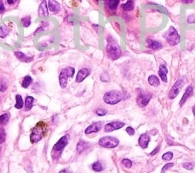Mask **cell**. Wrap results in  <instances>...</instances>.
Segmentation results:
<instances>
[{"instance_id": "obj_30", "label": "cell", "mask_w": 195, "mask_h": 173, "mask_svg": "<svg viewBox=\"0 0 195 173\" xmlns=\"http://www.w3.org/2000/svg\"><path fill=\"white\" fill-rule=\"evenodd\" d=\"M21 23L23 24L24 28H28L30 24V16H26L21 19Z\"/></svg>"}, {"instance_id": "obj_37", "label": "cell", "mask_w": 195, "mask_h": 173, "mask_svg": "<svg viewBox=\"0 0 195 173\" xmlns=\"http://www.w3.org/2000/svg\"><path fill=\"white\" fill-rule=\"evenodd\" d=\"M183 167L185 169H187V170H192L194 169V165L191 162H186L183 165Z\"/></svg>"}, {"instance_id": "obj_42", "label": "cell", "mask_w": 195, "mask_h": 173, "mask_svg": "<svg viewBox=\"0 0 195 173\" xmlns=\"http://www.w3.org/2000/svg\"><path fill=\"white\" fill-rule=\"evenodd\" d=\"M16 2V1H14V0H13V1H10V0H8V1H7V2H8V3H9V4H13L14 2Z\"/></svg>"}, {"instance_id": "obj_32", "label": "cell", "mask_w": 195, "mask_h": 173, "mask_svg": "<svg viewBox=\"0 0 195 173\" xmlns=\"http://www.w3.org/2000/svg\"><path fill=\"white\" fill-rule=\"evenodd\" d=\"M9 120V115L6 113L2 114V115H0V124L3 125L6 124Z\"/></svg>"}, {"instance_id": "obj_19", "label": "cell", "mask_w": 195, "mask_h": 173, "mask_svg": "<svg viewBox=\"0 0 195 173\" xmlns=\"http://www.w3.org/2000/svg\"><path fill=\"white\" fill-rule=\"evenodd\" d=\"M48 8H49V10L52 13H56L60 10V6L59 2L54 0L48 1Z\"/></svg>"}, {"instance_id": "obj_39", "label": "cell", "mask_w": 195, "mask_h": 173, "mask_svg": "<svg viewBox=\"0 0 195 173\" xmlns=\"http://www.w3.org/2000/svg\"><path fill=\"white\" fill-rule=\"evenodd\" d=\"M5 11V6L2 2H0V13H2Z\"/></svg>"}, {"instance_id": "obj_22", "label": "cell", "mask_w": 195, "mask_h": 173, "mask_svg": "<svg viewBox=\"0 0 195 173\" xmlns=\"http://www.w3.org/2000/svg\"><path fill=\"white\" fill-rule=\"evenodd\" d=\"M148 83L150 85L152 86V87H158L160 85V81H159V79L157 76L155 75H151V76L148 77Z\"/></svg>"}, {"instance_id": "obj_43", "label": "cell", "mask_w": 195, "mask_h": 173, "mask_svg": "<svg viewBox=\"0 0 195 173\" xmlns=\"http://www.w3.org/2000/svg\"><path fill=\"white\" fill-rule=\"evenodd\" d=\"M192 111H193V113L195 116V105L193 106V108H192Z\"/></svg>"}, {"instance_id": "obj_8", "label": "cell", "mask_w": 195, "mask_h": 173, "mask_svg": "<svg viewBox=\"0 0 195 173\" xmlns=\"http://www.w3.org/2000/svg\"><path fill=\"white\" fill-rule=\"evenodd\" d=\"M69 141V135H65V136H63L62 137H61V138L59 140V141H58L57 143H55V145H54V147H53L52 153L57 152L59 153V155H60V153L62 152V150L64 149L65 147L68 144Z\"/></svg>"}, {"instance_id": "obj_18", "label": "cell", "mask_w": 195, "mask_h": 173, "mask_svg": "<svg viewBox=\"0 0 195 173\" xmlns=\"http://www.w3.org/2000/svg\"><path fill=\"white\" fill-rule=\"evenodd\" d=\"M105 4L111 11H115L119 4V0H107L105 1Z\"/></svg>"}, {"instance_id": "obj_36", "label": "cell", "mask_w": 195, "mask_h": 173, "mask_svg": "<svg viewBox=\"0 0 195 173\" xmlns=\"http://www.w3.org/2000/svg\"><path fill=\"white\" fill-rule=\"evenodd\" d=\"M173 165H174V164H173V163H168V164L165 165H164V167H163V168H162V171H161V172H162V173H165V172L167 171L168 169H171V168H172V167L173 166Z\"/></svg>"}, {"instance_id": "obj_10", "label": "cell", "mask_w": 195, "mask_h": 173, "mask_svg": "<svg viewBox=\"0 0 195 173\" xmlns=\"http://www.w3.org/2000/svg\"><path fill=\"white\" fill-rule=\"evenodd\" d=\"M124 126H125L124 122L115 121V122H111L107 123L104 127V129H105V132H106V133H110V132H113L114 130L121 129Z\"/></svg>"}, {"instance_id": "obj_6", "label": "cell", "mask_w": 195, "mask_h": 173, "mask_svg": "<svg viewBox=\"0 0 195 173\" xmlns=\"http://www.w3.org/2000/svg\"><path fill=\"white\" fill-rule=\"evenodd\" d=\"M184 85V81L183 79H178L176 83L173 84L172 88L170 89L169 92L168 94V97L169 99H174L175 97H177L179 95L180 90L183 88V86Z\"/></svg>"}, {"instance_id": "obj_38", "label": "cell", "mask_w": 195, "mask_h": 173, "mask_svg": "<svg viewBox=\"0 0 195 173\" xmlns=\"http://www.w3.org/2000/svg\"><path fill=\"white\" fill-rule=\"evenodd\" d=\"M126 133L130 135V136H133L134 135V133H135V131H134V129L132 128L131 126H128L127 128L126 129Z\"/></svg>"}, {"instance_id": "obj_41", "label": "cell", "mask_w": 195, "mask_h": 173, "mask_svg": "<svg viewBox=\"0 0 195 173\" xmlns=\"http://www.w3.org/2000/svg\"><path fill=\"white\" fill-rule=\"evenodd\" d=\"M59 173H71V171L69 169H64L62 171H60Z\"/></svg>"}, {"instance_id": "obj_44", "label": "cell", "mask_w": 195, "mask_h": 173, "mask_svg": "<svg viewBox=\"0 0 195 173\" xmlns=\"http://www.w3.org/2000/svg\"><path fill=\"white\" fill-rule=\"evenodd\" d=\"M193 1H191V0H190V1H183V2H184V3H191Z\"/></svg>"}, {"instance_id": "obj_31", "label": "cell", "mask_w": 195, "mask_h": 173, "mask_svg": "<svg viewBox=\"0 0 195 173\" xmlns=\"http://www.w3.org/2000/svg\"><path fill=\"white\" fill-rule=\"evenodd\" d=\"M6 134L4 129L0 126V144L4 143L6 141Z\"/></svg>"}, {"instance_id": "obj_40", "label": "cell", "mask_w": 195, "mask_h": 173, "mask_svg": "<svg viewBox=\"0 0 195 173\" xmlns=\"http://www.w3.org/2000/svg\"><path fill=\"white\" fill-rule=\"evenodd\" d=\"M158 150H159V146H158V147H157V148H156L155 149V150H153V151H152L151 154H150V155H155L156 153L158 152Z\"/></svg>"}, {"instance_id": "obj_2", "label": "cell", "mask_w": 195, "mask_h": 173, "mask_svg": "<svg viewBox=\"0 0 195 173\" xmlns=\"http://www.w3.org/2000/svg\"><path fill=\"white\" fill-rule=\"evenodd\" d=\"M124 99H126L125 95L118 90L108 91L103 96V101L105 102V103L111 105H114Z\"/></svg>"}, {"instance_id": "obj_28", "label": "cell", "mask_w": 195, "mask_h": 173, "mask_svg": "<svg viewBox=\"0 0 195 173\" xmlns=\"http://www.w3.org/2000/svg\"><path fill=\"white\" fill-rule=\"evenodd\" d=\"M7 88H8V83H7L6 80L5 79H0V91L4 92L5 90H6Z\"/></svg>"}, {"instance_id": "obj_12", "label": "cell", "mask_w": 195, "mask_h": 173, "mask_svg": "<svg viewBox=\"0 0 195 173\" xmlns=\"http://www.w3.org/2000/svg\"><path fill=\"white\" fill-rule=\"evenodd\" d=\"M102 127V122H96L90 125L87 129H85V134H91L92 133H97L100 131Z\"/></svg>"}, {"instance_id": "obj_16", "label": "cell", "mask_w": 195, "mask_h": 173, "mask_svg": "<svg viewBox=\"0 0 195 173\" xmlns=\"http://www.w3.org/2000/svg\"><path fill=\"white\" fill-rule=\"evenodd\" d=\"M147 45L148 48H150L152 50H159L162 48V44H161L160 42H157V41H154L152 39H147Z\"/></svg>"}, {"instance_id": "obj_17", "label": "cell", "mask_w": 195, "mask_h": 173, "mask_svg": "<svg viewBox=\"0 0 195 173\" xmlns=\"http://www.w3.org/2000/svg\"><path fill=\"white\" fill-rule=\"evenodd\" d=\"M90 144L89 143H87L86 141H80L79 143H77V151L79 154H81L83 153L84 150H87L88 148H90Z\"/></svg>"}, {"instance_id": "obj_26", "label": "cell", "mask_w": 195, "mask_h": 173, "mask_svg": "<svg viewBox=\"0 0 195 173\" xmlns=\"http://www.w3.org/2000/svg\"><path fill=\"white\" fill-rule=\"evenodd\" d=\"M32 78L30 76H26L22 81V87L23 88H28L30 83H32Z\"/></svg>"}, {"instance_id": "obj_15", "label": "cell", "mask_w": 195, "mask_h": 173, "mask_svg": "<svg viewBox=\"0 0 195 173\" xmlns=\"http://www.w3.org/2000/svg\"><path fill=\"white\" fill-rule=\"evenodd\" d=\"M192 93H193V88L191 86H189V87H187L186 90H185V92H184V95H183V97H182L181 100L179 102V105L180 106L184 105V103L186 102V100L188 99L190 96L192 95Z\"/></svg>"}, {"instance_id": "obj_7", "label": "cell", "mask_w": 195, "mask_h": 173, "mask_svg": "<svg viewBox=\"0 0 195 173\" xmlns=\"http://www.w3.org/2000/svg\"><path fill=\"white\" fill-rule=\"evenodd\" d=\"M44 131L45 128L42 125H38L32 130V133L30 134V141L32 143H37L39 141H41L44 136Z\"/></svg>"}, {"instance_id": "obj_33", "label": "cell", "mask_w": 195, "mask_h": 173, "mask_svg": "<svg viewBox=\"0 0 195 173\" xmlns=\"http://www.w3.org/2000/svg\"><path fill=\"white\" fill-rule=\"evenodd\" d=\"M122 165L126 167V168H127V169H130L132 166V162L130 159L124 158V159L122 160Z\"/></svg>"}, {"instance_id": "obj_4", "label": "cell", "mask_w": 195, "mask_h": 173, "mask_svg": "<svg viewBox=\"0 0 195 173\" xmlns=\"http://www.w3.org/2000/svg\"><path fill=\"white\" fill-rule=\"evenodd\" d=\"M75 69L74 67H67L62 69L60 74V83L61 88H65L68 83V78L72 77L74 75Z\"/></svg>"}, {"instance_id": "obj_21", "label": "cell", "mask_w": 195, "mask_h": 173, "mask_svg": "<svg viewBox=\"0 0 195 173\" xmlns=\"http://www.w3.org/2000/svg\"><path fill=\"white\" fill-rule=\"evenodd\" d=\"M39 16H48V11L47 9V5H46V1H43L41 2L38 9Z\"/></svg>"}, {"instance_id": "obj_24", "label": "cell", "mask_w": 195, "mask_h": 173, "mask_svg": "<svg viewBox=\"0 0 195 173\" xmlns=\"http://www.w3.org/2000/svg\"><path fill=\"white\" fill-rule=\"evenodd\" d=\"M122 9L125 11H130L134 7V2L133 1H127L126 3H124L121 6Z\"/></svg>"}, {"instance_id": "obj_20", "label": "cell", "mask_w": 195, "mask_h": 173, "mask_svg": "<svg viewBox=\"0 0 195 173\" xmlns=\"http://www.w3.org/2000/svg\"><path fill=\"white\" fill-rule=\"evenodd\" d=\"M14 54H15V56H16V58H17L19 60H21V62H29L32 60V57H28V56L24 55V54H23V52H15Z\"/></svg>"}, {"instance_id": "obj_23", "label": "cell", "mask_w": 195, "mask_h": 173, "mask_svg": "<svg viewBox=\"0 0 195 173\" xmlns=\"http://www.w3.org/2000/svg\"><path fill=\"white\" fill-rule=\"evenodd\" d=\"M33 102H34V97L31 96H28L26 97L25 101V110L26 111H29L32 109L33 107Z\"/></svg>"}, {"instance_id": "obj_29", "label": "cell", "mask_w": 195, "mask_h": 173, "mask_svg": "<svg viewBox=\"0 0 195 173\" xmlns=\"http://www.w3.org/2000/svg\"><path fill=\"white\" fill-rule=\"evenodd\" d=\"M9 34V30L7 29L6 26H2L0 27V37H5Z\"/></svg>"}, {"instance_id": "obj_13", "label": "cell", "mask_w": 195, "mask_h": 173, "mask_svg": "<svg viewBox=\"0 0 195 173\" xmlns=\"http://www.w3.org/2000/svg\"><path fill=\"white\" fill-rule=\"evenodd\" d=\"M150 141H151L150 136L147 133H143L140 135L139 139H138V144L140 145V148L145 149V148H147Z\"/></svg>"}, {"instance_id": "obj_34", "label": "cell", "mask_w": 195, "mask_h": 173, "mask_svg": "<svg viewBox=\"0 0 195 173\" xmlns=\"http://www.w3.org/2000/svg\"><path fill=\"white\" fill-rule=\"evenodd\" d=\"M173 157V154L172 152H166L165 154L162 155V159L165 161H169Z\"/></svg>"}, {"instance_id": "obj_1", "label": "cell", "mask_w": 195, "mask_h": 173, "mask_svg": "<svg viewBox=\"0 0 195 173\" xmlns=\"http://www.w3.org/2000/svg\"><path fill=\"white\" fill-rule=\"evenodd\" d=\"M106 52L108 54V56L113 60L118 59L122 55L120 47L116 42V41L112 37H107Z\"/></svg>"}, {"instance_id": "obj_25", "label": "cell", "mask_w": 195, "mask_h": 173, "mask_svg": "<svg viewBox=\"0 0 195 173\" xmlns=\"http://www.w3.org/2000/svg\"><path fill=\"white\" fill-rule=\"evenodd\" d=\"M16 105H15V108L17 109H21L23 108V98L21 97V95H16Z\"/></svg>"}, {"instance_id": "obj_5", "label": "cell", "mask_w": 195, "mask_h": 173, "mask_svg": "<svg viewBox=\"0 0 195 173\" xmlns=\"http://www.w3.org/2000/svg\"><path fill=\"white\" fill-rule=\"evenodd\" d=\"M99 145L102 148H115L119 145V141L116 137L113 136H104L101 137L99 141Z\"/></svg>"}, {"instance_id": "obj_11", "label": "cell", "mask_w": 195, "mask_h": 173, "mask_svg": "<svg viewBox=\"0 0 195 173\" xmlns=\"http://www.w3.org/2000/svg\"><path fill=\"white\" fill-rule=\"evenodd\" d=\"M91 73V69L88 68H82L79 70L77 75L76 76V81L77 83H80L87 78Z\"/></svg>"}, {"instance_id": "obj_27", "label": "cell", "mask_w": 195, "mask_h": 173, "mask_svg": "<svg viewBox=\"0 0 195 173\" xmlns=\"http://www.w3.org/2000/svg\"><path fill=\"white\" fill-rule=\"evenodd\" d=\"M92 169H93L94 172H100L103 170V167H102V165L100 163V162H95L94 164L92 165Z\"/></svg>"}, {"instance_id": "obj_3", "label": "cell", "mask_w": 195, "mask_h": 173, "mask_svg": "<svg viewBox=\"0 0 195 173\" xmlns=\"http://www.w3.org/2000/svg\"><path fill=\"white\" fill-rule=\"evenodd\" d=\"M164 37L166 40V42L172 46L179 44L181 40V37L177 32V30L173 27H170L169 28V30L164 34Z\"/></svg>"}, {"instance_id": "obj_14", "label": "cell", "mask_w": 195, "mask_h": 173, "mask_svg": "<svg viewBox=\"0 0 195 173\" xmlns=\"http://www.w3.org/2000/svg\"><path fill=\"white\" fill-rule=\"evenodd\" d=\"M167 74H168L167 67L165 66V65H161L160 66H159V69H158V75L160 76L161 80H162L163 82H165V83L168 81Z\"/></svg>"}, {"instance_id": "obj_9", "label": "cell", "mask_w": 195, "mask_h": 173, "mask_svg": "<svg viewBox=\"0 0 195 173\" xmlns=\"http://www.w3.org/2000/svg\"><path fill=\"white\" fill-rule=\"evenodd\" d=\"M152 97V94L150 92H140L137 97V103L140 107H145L148 105Z\"/></svg>"}, {"instance_id": "obj_35", "label": "cell", "mask_w": 195, "mask_h": 173, "mask_svg": "<svg viewBox=\"0 0 195 173\" xmlns=\"http://www.w3.org/2000/svg\"><path fill=\"white\" fill-rule=\"evenodd\" d=\"M96 114L99 116H104L107 114V110L105 109H97L96 110Z\"/></svg>"}]
</instances>
